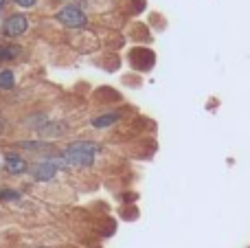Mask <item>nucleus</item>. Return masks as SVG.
Returning <instances> with one entry per match:
<instances>
[{"instance_id":"obj_1","label":"nucleus","mask_w":250,"mask_h":248,"mask_svg":"<svg viewBox=\"0 0 250 248\" xmlns=\"http://www.w3.org/2000/svg\"><path fill=\"white\" fill-rule=\"evenodd\" d=\"M99 145L92 141H73L62 149V161L66 163V167H90L95 165Z\"/></svg>"},{"instance_id":"obj_2","label":"nucleus","mask_w":250,"mask_h":248,"mask_svg":"<svg viewBox=\"0 0 250 248\" xmlns=\"http://www.w3.org/2000/svg\"><path fill=\"white\" fill-rule=\"evenodd\" d=\"M66 167V163L62 161V156H51V158H44V161H38L29 167V174L33 176V180L38 183H48L57 176V171Z\"/></svg>"},{"instance_id":"obj_3","label":"nucleus","mask_w":250,"mask_h":248,"mask_svg":"<svg viewBox=\"0 0 250 248\" xmlns=\"http://www.w3.org/2000/svg\"><path fill=\"white\" fill-rule=\"evenodd\" d=\"M55 18L66 26V29H86V24H88V16L75 2L64 4V7L55 13Z\"/></svg>"},{"instance_id":"obj_4","label":"nucleus","mask_w":250,"mask_h":248,"mask_svg":"<svg viewBox=\"0 0 250 248\" xmlns=\"http://www.w3.org/2000/svg\"><path fill=\"white\" fill-rule=\"evenodd\" d=\"M0 31H2L4 38H20L29 31V18L24 13H11V16L4 18Z\"/></svg>"},{"instance_id":"obj_5","label":"nucleus","mask_w":250,"mask_h":248,"mask_svg":"<svg viewBox=\"0 0 250 248\" xmlns=\"http://www.w3.org/2000/svg\"><path fill=\"white\" fill-rule=\"evenodd\" d=\"M29 163H26V158H22L20 154L16 152H9L4 154V169H7V174L11 176H24L26 171H29Z\"/></svg>"},{"instance_id":"obj_6","label":"nucleus","mask_w":250,"mask_h":248,"mask_svg":"<svg viewBox=\"0 0 250 248\" xmlns=\"http://www.w3.org/2000/svg\"><path fill=\"white\" fill-rule=\"evenodd\" d=\"M66 132H68V123L66 121H48L38 134L44 136V139H60Z\"/></svg>"},{"instance_id":"obj_7","label":"nucleus","mask_w":250,"mask_h":248,"mask_svg":"<svg viewBox=\"0 0 250 248\" xmlns=\"http://www.w3.org/2000/svg\"><path fill=\"white\" fill-rule=\"evenodd\" d=\"M123 114L119 112V110H112V112H105V114H99V117H95L90 121V125L95 127V130H105V127H112L114 123L121 121Z\"/></svg>"},{"instance_id":"obj_8","label":"nucleus","mask_w":250,"mask_h":248,"mask_svg":"<svg viewBox=\"0 0 250 248\" xmlns=\"http://www.w3.org/2000/svg\"><path fill=\"white\" fill-rule=\"evenodd\" d=\"M22 55V46L18 44H0V62H13Z\"/></svg>"},{"instance_id":"obj_9","label":"nucleus","mask_w":250,"mask_h":248,"mask_svg":"<svg viewBox=\"0 0 250 248\" xmlns=\"http://www.w3.org/2000/svg\"><path fill=\"white\" fill-rule=\"evenodd\" d=\"M24 123L31 127V130L40 132V130H42V127L48 123V117H46V112H33L31 117H26V119H24Z\"/></svg>"},{"instance_id":"obj_10","label":"nucleus","mask_w":250,"mask_h":248,"mask_svg":"<svg viewBox=\"0 0 250 248\" xmlns=\"http://www.w3.org/2000/svg\"><path fill=\"white\" fill-rule=\"evenodd\" d=\"M18 147L26 149V152H46V149H51V143L48 141H20Z\"/></svg>"},{"instance_id":"obj_11","label":"nucleus","mask_w":250,"mask_h":248,"mask_svg":"<svg viewBox=\"0 0 250 248\" xmlns=\"http://www.w3.org/2000/svg\"><path fill=\"white\" fill-rule=\"evenodd\" d=\"M13 88H16L13 70H0V90H13Z\"/></svg>"},{"instance_id":"obj_12","label":"nucleus","mask_w":250,"mask_h":248,"mask_svg":"<svg viewBox=\"0 0 250 248\" xmlns=\"http://www.w3.org/2000/svg\"><path fill=\"white\" fill-rule=\"evenodd\" d=\"M22 198V193L18 191V189H0V200L2 202H16V200H20Z\"/></svg>"},{"instance_id":"obj_13","label":"nucleus","mask_w":250,"mask_h":248,"mask_svg":"<svg viewBox=\"0 0 250 248\" xmlns=\"http://www.w3.org/2000/svg\"><path fill=\"white\" fill-rule=\"evenodd\" d=\"M13 4H18V7H24V9H31L33 7L35 2H38V0H11Z\"/></svg>"},{"instance_id":"obj_14","label":"nucleus","mask_w":250,"mask_h":248,"mask_svg":"<svg viewBox=\"0 0 250 248\" xmlns=\"http://www.w3.org/2000/svg\"><path fill=\"white\" fill-rule=\"evenodd\" d=\"M2 4H4V0H0V9H2Z\"/></svg>"}]
</instances>
